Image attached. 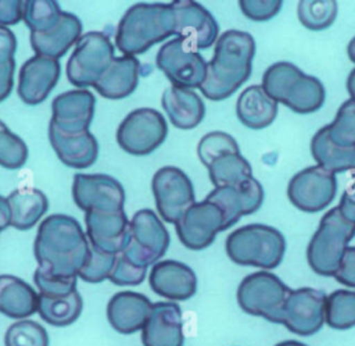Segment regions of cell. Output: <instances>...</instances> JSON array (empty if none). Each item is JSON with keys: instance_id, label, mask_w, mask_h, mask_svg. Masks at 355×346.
I'll use <instances>...</instances> for the list:
<instances>
[{"instance_id": "obj_1", "label": "cell", "mask_w": 355, "mask_h": 346, "mask_svg": "<svg viewBox=\"0 0 355 346\" xmlns=\"http://www.w3.org/2000/svg\"><path fill=\"white\" fill-rule=\"evenodd\" d=\"M90 243L80 224L69 215L53 214L37 229L33 253L37 267L58 278H78L89 256Z\"/></svg>"}, {"instance_id": "obj_2", "label": "cell", "mask_w": 355, "mask_h": 346, "mask_svg": "<svg viewBox=\"0 0 355 346\" xmlns=\"http://www.w3.org/2000/svg\"><path fill=\"white\" fill-rule=\"evenodd\" d=\"M255 40L248 32L229 29L218 39L214 57L208 63L201 93L209 100L232 96L251 75Z\"/></svg>"}, {"instance_id": "obj_3", "label": "cell", "mask_w": 355, "mask_h": 346, "mask_svg": "<svg viewBox=\"0 0 355 346\" xmlns=\"http://www.w3.org/2000/svg\"><path fill=\"white\" fill-rule=\"evenodd\" d=\"M175 35V13L171 4L139 3L128 8L115 32V46L123 56L146 53L155 43Z\"/></svg>"}, {"instance_id": "obj_4", "label": "cell", "mask_w": 355, "mask_h": 346, "mask_svg": "<svg viewBox=\"0 0 355 346\" xmlns=\"http://www.w3.org/2000/svg\"><path fill=\"white\" fill-rule=\"evenodd\" d=\"M262 89L276 103H283L298 114H309L324 103L322 82L304 74L293 63L272 64L262 76Z\"/></svg>"}, {"instance_id": "obj_5", "label": "cell", "mask_w": 355, "mask_h": 346, "mask_svg": "<svg viewBox=\"0 0 355 346\" xmlns=\"http://www.w3.org/2000/svg\"><path fill=\"white\" fill-rule=\"evenodd\" d=\"M229 258L239 265L276 268L284 256V236L273 226L248 224L233 231L225 245Z\"/></svg>"}, {"instance_id": "obj_6", "label": "cell", "mask_w": 355, "mask_h": 346, "mask_svg": "<svg viewBox=\"0 0 355 346\" xmlns=\"http://www.w3.org/2000/svg\"><path fill=\"white\" fill-rule=\"evenodd\" d=\"M354 236L355 224L347 221L338 207L330 208L309 240L306 249L309 267L322 277H334Z\"/></svg>"}, {"instance_id": "obj_7", "label": "cell", "mask_w": 355, "mask_h": 346, "mask_svg": "<svg viewBox=\"0 0 355 346\" xmlns=\"http://www.w3.org/2000/svg\"><path fill=\"white\" fill-rule=\"evenodd\" d=\"M291 289L275 274L258 271L247 275L237 288L240 308L251 315L280 324L282 311Z\"/></svg>"}, {"instance_id": "obj_8", "label": "cell", "mask_w": 355, "mask_h": 346, "mask_svg": "<svg viewBox=\"0 0 355 346\" xmlns=\"http://www.w3.org/2000/svg\"><path fill=\"white\" fill-rule=\"evenodd\" d=\"M114 56V46L103 32H87L79 38L67 64V76L79 89L94 86Z\"/></svg>"}, {"instance_id": "obj_9", "label": "cell", "mask_w": 355, "mask_h": 346, "mask_svg": "<svg viewBox=\"0 0 355 346\" xmlns=\"http://www.w3.org/2000/svg\"><path fill=\"white\" fill-rule=\"evenodd\" d=\"M169 240L159 217L150 208H141L130 220V242L121 254L135 265L148 268L165 254Z\"/></svg>"}, {"instance_id": "obj_10", "label": "cell", "mask_w": 355, "mask_h": 346, "mask_svg": "<svg viewBox=\"0 0 355 346\" xmlns=\"http://www.w3.org/2000/svg\"><path fill=\"white\" fill-rule=\"evenodd\" d=\"M168 125L164 115L154 108H137L129 113L116 129L119 147L133 156H146L165 140Z\"/></svg>"}, {"instance_id": "obj_11", "label": "cell", "mask_w": 355, "mask_h": 346, "mask_svg": "<svg viewBox=\"0 0 355 346\" xmlns=\"http://www.w3.org/2000/svg\"><path fill=\"white\" fill-rule=\"evenodd\" d=\"M155 63L175 88H201L207 76L208 63L198 51L187 47L180 38L164 43L157 53Z\"/></svg>"}, {"instance_id": "obj_12", "label": "cell", "mask_w": 355, "mask_h": 346, "mask_svg": "<svg viewBox=\"0 0 355 346\" xmlns=\"http://www.w3.org/2000/svg\"><path fill=\"white\" fill-rule=\"evenodd\" d=\"M151 188L158 214L166 222L175 224L196 203L193 183L178 167L166 165L159 168L153 176Z\"/></svg>"}, {"instance_id": "obj_13", "label": "cell", "mask_w": 355, "mask_h": 346, "mask_svg": "<svg viewBox=\"0 0 355 346\" xmlns=\"http://www.w3.org/2000/svg\"><path fill=\"white\" fill-rule=\"evenodd\" d=\"M337 192L336 174L320 165L297 172L288 182L287 196L294 207L305 213H318L327 207Z\"/></svg>"}, {"instance_id": "obj_14", "label": "cell", "mask_w": 355, "mask_h": 346, "mask_svg": "<svg viewBox=\"0 0 355 346\" xmlns=\"http://www.w3.org/2000/svg\"><path fill=\"white\" fill-rule=\"evenodd\" d=\"M326 293L313 288H300L287 296L282 321L290 332L300 336H311L323 327L326 313Z\"/></svg>"}, {"instance_id": "obj_15", "label": "cell", "mask_w": 355, "mask_h": 346, "mask_svg": "<svg viewBox=\"0 0 355 346\" xmlns=\"http://www.w3.org/2000/svg\"><path fill=\"white\" fill-rule=\"evenodd\" d=\"M72 199L85 213H115L123 210L125 190L122 185L110 175L75 174L72 181Z\"/></svg>"}, {"instance_id": "obj_16", "label": "cell", "mask_w": 355, "mask_h": 346, "mask_svg": "<svg viewBox=\"0 0 355 346\" xmlns=\"http://www.w3.org/2000/svg\"><path fill=\"white\" fill-rule=\"evenodd\" d=\"M179 240L190 250L208 247L218 232L225 231V218L220 208L202 200L191 204L175 222Z\"/></svg>"}, {"instance_id": "obj_17", "label": "cell", "mask_w": 355, "mask_h": 346, "mask_svg": "<svg viewBox=\"0 0 355 346\" xmlns=\"http://www.w3.org/2000/svg\"><path fill=\"white\" fill-rule=\"evenodd\" d=\"M175 13V35L193 50L208 49L216 42L219 26L212 14L190 0L171 3Z\"/></svg>"}, {"instance_id": "obj_18", "label": "cell", "mask_w": 355, "mask_h": 346, "mask_svg": "<svg viewBox=\"0 0 355 346\" xmlns=\"http://www.w3.org/2000/svg\"><path fill=\"white\" fill-rule=\"evenodd\" d=\"M205 200L216 204L223 213L225 229L233 226L243 215L255 213L263 201V189L254 178L234 186H219L208 193Z\"/></svg>"}, {"instance_id": "obj_19", "label": "cell", "mask_w": 355, "mask_h": 346, "mask_svg": "<svg viewBox=\"0 0 355 346\" xmlns=\"http://www.w3.org/2000/svg\"><path fill=\"white\" fill-rule=\"evenodd\" d=\"M94 106L96 99L86 89L61 93L51 103L50 124L69 135L89 131V125L94 117Z\"/></svg>"}, {"instance_id": "obj_20", "label": "cell", "mask_w": 355, "mask_h": 346, "mask_svg": "<svg viewBox=\"0 0 355 346\" xmlns=\"http://www.w3.org/2000/svg\"><path fill=\"white\" fill-rule=\"evenodd\" d=\"M86 236L94 247L119 254L130 242V221L123 210L115 213H85Z\"/></svg>"}, {"instance_id": "obj_21", "label": "cell", "mask_w": 355, "mask_h": 346, "mask_svg": "<svg viewBox=\"0 0 355 346\" xmlns=\"http://www.w3.org/2000/svg\"><path fill=\"white\" fill-rule=\"evenodd\" d=\"M61 75L58 60L33 56L24 63L18 75L17 92L29 106L40 104L47 99Z\"/></svg>"}, {"instance_id": "obj_22", "label": "cell", "mask_w": 355, "mask_h": 346, "mask_svg": "<svg viewBox=\"0 0 355 346\" xmlns=\"http://www.w3.org/2000/svg\"><path fill=\"white\" fill-rule=\"evenodd\" d=\"M143 346H183V315L179 304L157 302L141 329Z\"/></svg>"}, {"instance_id": "obj_23", "label": "cell", "mask_w": 355, "mask_h": 346, "mask_svg": "<svg viewBox=\"0 0 355 346\" xmlns=\"http://www.w3.org/2000/svg\"><path fill=\"white\" fill-rule=\"evenodd\" d=\"M148 283L157 295L173 300H187L197 292V277L184 263L164 260L150 270Z\"/></svg>"}, {"instance_id": "obj_24", "label": "cell", "mask_w": 355, "mask_h": 346, "mask_svg": "<svg viewBox=\"0 0 355 346\" xmlns=\"http://www.w3.org/2000/svg\"><path fill=\"white\" fill-rule=\"evenodd\" d=\"M150 299L137 292H118L107 304V318L111 327L123 335L141 331L151 313Z\"/></svg>"}, {"instance_id": "obj_25", "label": "cell", "mask_w": 355, "mask_h": 346, "mask_svg": "<svg viewBox=\"0 0 355 346\" xmlns=\"http://www.w3.org/2000/svg\"><path fill=\"white\" fill-rule=\"evenodd\" d=\"M49 140L57 157L68 167L82 170L97 160L98 143L89 131L69 135L49 124Z\"/></svg>"}, {"instance_id": "obj_26", "label": "cell", "mask_w": 355, "mask_h": 346, "mask_svg": "<svg viewBox=\"0 0 355 346\" xmlns=\"http://www.w3.org/2000/svg\"><path fill=\"white\" fill-rule=\"evenodd\" d=\"M80 36V19L76 15L64 11L60 22L51 31L46 33H31V46L36 56L58 60L79 40Z\"/></svg>"}, {"instance_id": "obj_27", "label": "cell", "mask_w": 355, "mask_h": 346, "mask_svg": "<svg viewBox=\"0 0 355 346\" xmlns=\"http://www.w3.org/2000/svg\"><path fill=\"white\" fill-rule=\"evenodd\" d=\"M139 75L140 63L136 57H115L93 88L105 99H123L136 90Z\"/></svg>"}, {"instance_id": "obj_28", "label": "cell", "mask_w": 355, "mask_h": 346, "mask_svg": "<svg viewBox=\"0 0 355 346\" xmlns=\"http://www.w3.org/2000/svg\"><path fill=\"white\" fill-rule=\"evenodd\" d=\"M161 103L172 125L179 129L196 128L205 115L201 97L191 89L169 86L165 89Z\"/></svg>"}, {"instance_id": "obj_29", "label": "cell", "mask_w": 355, "mask_h": 346, "mask_svg": "<svg viewBox=\"0 0 355 346\" xmlns=\"http://www.w3.org/2000/svg\"><path fill=\"white\" fill-rule=\"evenodd\" d=\"M39 293L18 277L0 275V313L14 320H25L37 313Z\"/></svg>"}, {"instance_id": "obj_30", "label": "cell", "mask_w": 355, "mask_h": 346, "mask_svg": "<svg viewBox=\"0 0 355 346\" xmlns=\"http://www.w3.org/2000/svg\"><path fill=\"white\" fill-rule=\"evenodd\" d=\"M239 121L250 129H263L277 115V103L272 100L262 86L251 85L241 92L236 103Z\"/></svg>"}, {"instance_id": "obj_31", "label": "cell", "mask_w": 355, "mask_h": 346, "mask_svg": "<svg viewBox=\"0 0 355 346\" xmlns=\"http://www.w3.org/2000/svg\"><path fill=\"white\" fill-rule=\"evenodd\" d=\"M11 211V226L19 231L33 228L49 208L46 195L36 188H19L7 197Z\"/></svg>"}, {"instance_id": "obj_32", "label": "cell", "mask_w": 355, "mask_h": 346, "mask_svg": "<svg viewBox=\"0 0 355 346\" xmlns=\"http://www.w3.org/2000/svg\"><path fill=\"white\" fill-rule=\"evenodd\" d=\"M311 153L318 165L336 174L355 172V147H338L329 139L327 125L320 128L311 140Z\"/></svg>"}, {"instance_id": "obj_33", "label": "cell", "mask_w": 355, "mask_h": 346, "mask_svg": "<svg viewBox=\"0 0 355 346\" xmlns=\"http://www.w3.org/2000/svg\"><path fill=\"white\" fill-rule=\"evenodd\" d=\"M83 310V300L78 290L68 296L47 297L39 295L37 313L43 321L53 327L73 324Z\"/></svg>"}, {"instance_id": "obj_34", "label": "cell", "mask_w": 355, "mask_h": 346, "mask_svg": "<svg viewBox=\"0 0 355 346\" xmlns=\"http://www.w3.org/2000/svg\"><path fill=\"white\" fill-rule=\"evenodd\" d=\"M207 168L215 188L234 186L252 176L250 163L240 153L223 154L215 158Z\"/></svg>"}, {"instance_id": "obj_35", "label": "cell", "mask_w": 355, "mask_h": 346, "mask_svg": "<svg viewBox=\"0 0 355 346\" xmlns=\"http://www.w3.org/2000/svg\"><path fill=\"white\" fill-rule=\"evenodd\" d=\"M326 324L333 329H349L355 327V292L338 289L326 299Z\"/></svg>"}, {"instance_id": "obj_36", "label": "cell", "mask_w": 355, "mask_h": 346, "mask_svg": "<svg viewBox=\"0 0 355 346\" xmlns=\"http://www.w3.org/2000/svg\"><path fill=\"white\" fill-rule=\"evenodd\" d=\"M64 11L53 0H28L24 1V15L31 33H46L57 26Z\"/></svg>"}, {"instance_id": "obj_37", "label": "cell", "mask_w": 355, "mask_h": 346, "mask_svg": "<svg viewBox=\"0 0 355 346\" xmlns=\"http://www.w3.org/2000/svg\"><path fill=\"white\" fill-rule=\"evenodd\" d=\"M300 22L311 31L327 29L337 17V3L333 0H302L298 3Z\"/></svg>"}, {"instance_id": "obj_38", "label": "cell", "mask_w": 355, "mask_h": 346, "mask_svg": "<svg viewBox=\"0 0 355 346\" xmlns=\"http://www.w3.org/2000/svg\"><path fill=\"white\" fill-rule=\"evenodd\" d=\"M47 331L36 321L18 320L8 327L4 335V346H49Z\"/></svg>"}, {"instance_id": "obj_39", "label": "cell", "mask_w": 355, "mask_h": 346, "mask_svg": "<svg viewBox=\"0 0 355 346\" xmlns=\"http://www.w3.org/2000/svg\"><path fill=\"white\" fill-rule=\"evenodd\" d=\"M329 128V139L338 147H355V103L344 101Z\"/></svg>"}, {"instance_id": "obj_40", "label": "cell", "mask_w": 355, "mask_h": 346, "mask_svg": "<svg viewBox=\"0 0 355 346\" xmlns=\"http://www.w3.org/2000/svg\"><path fill=\"white\" fill-rule=\"evenodd\" d=\"M28 160V146L8 126L0 121V165L7 170H18Z\"/></svg>"}, {"instance_id": "obj_41", "label": "cell", "mask_w": 355, "mask_h": 346, "mask_svg": "<svg viewBox=\"0 0 355 346\" xmlns=\"http://www.w3.org/2000/svg\"><path fill=\"white\" fill-rule=\"evenodd\" d=\"M201 163L208 167L215 158L227 153H240L239 145L233 136L226 132L215 131L204 135L197 146Z\"/></svg>"}, {"instance_id": "obj_42", "label": "cell", "mask_w": 355, "mask_h": 346, "mask_svg": "<svg viewBox=\"0 0 355 346\" xmlns=\"http://www.w3.org/2000/svg\"><path fill=\"white\" fill-rule=\"evenodd\" d=\"M90 243V242H89ZM116 254L105 253L93 245H90L89 256L86 258L85 265L79 271L78 277L89 283H98L104 279H108L114 265H115Z\"/></svg>"}, {"instance_id": "obj_43", "label": "cell", "mask_w": 355, "mask_h": 346, "mask_svg": "<svg viewBox=\"0 0 355 346\" xmlns=\"http://www.w3.org/2000/svg\"><path fill=\"white\" fill-rule=\"evenodd\" d=\"M35 285L39 289V295L47 297L68 296L76 290V278H58L46 274L39 267L33 274Z\"/></svg>"}, {"instance_id": "obj_44", "label": "cell", "mask_w": 355, "mask_h": 346, "mask_svg": "<svg viewBox=\"0 0 355 346\" xmlns=\"http://www.w3.org/2000/svg\"><path fill=\"white\" fill-rule=\"evenodd\" d=\"M148 268H141L130 263L121 253L116 254L115 265L108 277V279L118 286H136L141 283L146 278Z\"/></svg>"}, {"instance_id": "obj_45", "label": "cell", "mask_w": 355, "mask_h": 346, "mask_svg": "<svg viewBox=\"0 0 355 346\" xmlns=\"http://www.w3.org/2000/svg\"><path fill=\"white\" fill-rule=\"evenodd\" d=\"M243 14L252 21H268L273 18L282 8V1L268 0V1H250L241 0L239 3Z\"/></svg>"}, {"instance_id": "obj_46", "label": "cell", "mask_w": 355, "mask_h": 346, "mask_svg": "<svg viewBox=\"0 0 355 346\" xmlns=\"http://www.w3.org/2000/svg\"><path fill=\"white\" fill-rule=\"evenodd\" d=\"M334 278L348 288H355V246L347 247Z\"/></svg>"}, {"instance_id": "obj_47", "label": "cell", "mask_w": 355, "mask_h": 346, "mask_svg": "<svg viewBox=\"0 0 355 346\" xmlns=\"http://www.w3.org/2000/svg\"><path fill=\"white\" fill-rule=\"evenodd\" d=\"M24 1L6 0L0 1V26L14 25L22 19Z\"/></svg>"}, {"instance_id": "obj_48", "label": "cell", "mask_w": 355, "mask_h": 346, "mask_svg": "<svg viewBox=\"0 0 355 346\" xmlns=\"http://www.w3.org/2000/svg\"><path fill=\"white\" fill-rule=\"evenodd\" d=\"M14 72H15V60L0 61V103L6 100L14 85Z\"/></svg>"}, {"instance_id": "obj_49", "label": "cell", "mask_w": 355, "mask_h": 346, "mask_svg": "<svg viewBox=\"0 0 355 346\" xmlns=\"http://www.w3.org/2000/svg\"><path fill=\"white\" fill-rule=\"evenodd\" d=\"M17 51V39L11 29L0 26V61L14 60Z\"/></svg>"}, {"instance_id": "obj_50", "label": "cell", "mask_w": 355, "mask_h": 346, "mask_svg": "<svg viewBox=\"0 0 355 346\" xmlns=\"http://www.w3.org/2000/svg\"><path fill=\"white\" fill-rule=\"evenodd\" d=\"M337 207L347 221L355 224V182L347 186Z\"/></svg>"}, {"instance_id": "obj_51", "label": "cell", "mask_w": 355, "mask_h": 346, "mask_svg": "<svg viewBox=\"0 0 355 346\" xmlns=\"http://www.w3.org/2000/svg\"><path fill=\"white\" fill-rule=\"evenodd\" d=\"M11 225V211L6 197L0 196V231Z\"/></svg>"}, {"instance_id": "obj_52", "label": "cell", "mask_w": 355, "mask_h": 346, "mask_svg": "<svg viewBox=\"0 0 355 346\" xmlns=\"http://www.w3.org/2000/svg\"><path fill=\"white\" fill-rule=\"evenodd\" d=\"M347 89H348V93L351 96V100L355 103V68L349 72L348 75V79H347Z\"/></svg>"}, {"instance_id": "obj_53", "label": "cell", "mask_w": 355, "mask_h": 346, "mask_svg": "<svg viewBox=\"0 0 355 346\" xmlns=\"http://www.w3.org/2000/svg\"><path fill=\"white\" fill-rule=\"evenodd\" d=\"M347 51H348V57L352 63H355V36L349 40L348 43V47H347Z\"/></svg>"}, {"instance_id": "obj_54", "label": "cell", "mask_w": 355, "mask_h": 346, "mask_svg": "<svg viewBox=\"0 0 355 346\" xmlns=\"http://www.w3.org/2000/svg\"><path fill=\"white\" fill-rule=\"evenodd\" d=\"M275 346H306V345L302 342H298V340H283Z\"/></svg>"}]
</instances>
